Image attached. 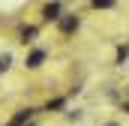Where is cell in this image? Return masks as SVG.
<instances>
[{"mask_svg": "<svg viewBox=\"0 0 129 126\" xmlns=\"http://www.w3.org/2000/svg\"><path fill=\"white\" fill-rule=\"evenodd\" d=\"M60 9H63V6H60L57 0L45 3V6H42V21H60V18H63V15H60Z\"/></svg>", "mask_w": 129, "mask_h": 126, "instance_id": "1", "label": "cell"}, {"mask_svg": "<svg viewBox=\"0 0 129 126\" xmlns=\"http://www.w3.org/2000/svg\"><path fill=\"white\" fill-rule=\"evenodd\" d=\"M57 27H60V33H66V36L75 33L78 30V15H63V18L57 21Z\"/></svg>", "mask_w": 129, "mask_h": 126, "instance_id": "2", "label": "cell"}, {"mask_svg": "<svg viewBox=\"0 0 129 126\" xmlns=\"http://www.w3.org/2000/svg\"><path fill=\"white\" fill-rule=\"evenodd\" d=\"M42 63H45V51H42V48H33L30 54H27V60H24V66H27V69H39Z\"/></svg>", "mask_w": 129, "mask_h": 126, "instance_id": "3", "label": "cell"}, {"mask_svg": "<svg viewBox=\"0 0 129 126\" xmlns=\"http://www.w3.org/2000/svg\"><path fill=\"white\" fill-rule=\"evenodd\" d=\"M30 120H33V108H21V111H18V114H15L6 126H27Z\"/></svg>", "mask_w": 129, "mask_h": 126, "instance_id": "4", "label": "cell"}, {"mask_svg": "<svg viewBox=\"0 0 129 126\" xmlns=\"http://www.w3.org/2000/svg\"><path fill=\"white\" fill-rule=\"evenodd\" d=\"M33 39H36V27H33V24L21 27V33H18V42H24V45H27V42H33Z\"/></svg>", "mask_w": 129, "mask_h": 126, "instance_id": "5", "label": "cell"}, {"mask_svg": "<svg viewBox=\"0 0 129 126\" xmlns=\"http://www.w3.org/2000/svg\"><path fill=\"white\" fill-rule=\"evenodd\" d=\"M9 63H12V54H9V51H3V54H0V72H6V69H9Z\"/></svg>", "mask_w": 129, "mask_h": 126, "instance_id": "6", "label": "cell"}, {"mask_svg": "<svg viewBox=\"0 0 129 126\" xmlns=\"http://www.w3.org/2000/svg\"><path fill=\"white\" fill-rule=\"evenodd\" d=\"M90 3H93L96 9H111V6H114V0H90Z\"/></svg>", "mask_w": 129, "mask_h": 126, "instance_id": "7", "label": "cell"}, {"mask_svg": "<svg viewBox=\"0 0 129 126\" xmlns=\"http://www.w3.org/2000/svg\"><path fill=\"white\" fill-rule=\"evenodd\" d=\"M57 108H63V99H51V102L45 105V111H57Z\"/></svg>", "mask_w": 129, "mask_h": 126, "instance_id": "8", "label": "cell"}, {"mask_svg": "<svg viewBox=\"0 0 129 126\" xmlns=\"http://www.w3.org/2000/svg\"><path fill=\"white\" fill-rule=\"evenodd\" d=\"M102 126H120V123H114V120H108V123H102Z\"/></svg>", "mask_w": 129, "mask_h": 126, "instance_id": "9", "label": "cell"}, {"mask_svg": "<svg viewBox=\"0 0 129 126\" xmlns=\"http://www.w3.org/2000/svg\"><path fill=\"white\" fill-rule=\"evenodd\" d=\"M123 111H129V102H123Z\"/></svg>", "mask_w": 129, "mask_h": 126, "instance_id": "10", "label": "cell"}, {"mask_svg": "<svg viewBox=\"0 0 129 126\" xmlns=\"http://www.w3.org/2000/svg\"><path fill=\"white\" fill-rule=\"evenodd\" d=\"M27 126H36V123H27Z\"/></svg>", "mask_w": 129, "mask_h": 126, "instance_id": "11", "label": "cell"}]
</instances>
